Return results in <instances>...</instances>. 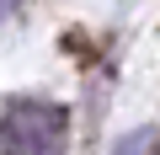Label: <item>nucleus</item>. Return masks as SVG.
Returning <instances> with one entry per match:
<instances>
[{
  "label": "nucleus",
  "instance_id": "nucleus-1",
  "mask_svg": "<svg viewBox=\"0 0 160 155\" xmlns=\"http://www.w3.org/2000/svg\"><path fill=\"white\" fill-rule=\"evenodd\" d=\"M69 118L59 102H11L0 118V150L6 155H59Z\"/></svg>",
  "mask_w": 160,
  "mask_h": 155
}]
</instances>
